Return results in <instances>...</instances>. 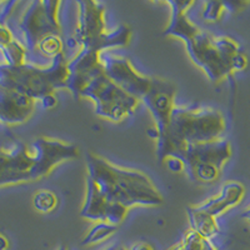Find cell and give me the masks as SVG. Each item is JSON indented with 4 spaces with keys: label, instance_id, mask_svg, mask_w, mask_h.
<instances>
[{
    "label": "cell",
    "instance_id": "obj_20",
    "mask_svg": "<svg viewBox=\"0 0 250 250\" xmlns=\"http://www.w3.org/2000/svg\"><path fill=\"white\" fill-rule=\"evenodd\" d=\"M165 164H167V168L171 171H175V173H179V171L184 170V163L179 159V158H168L165 160Z\"/></svg>",
    "mask_w": 250,
    "mask_h": 250
},
{
    "label": "cell",
    "instance_id": "obj_17",
    "mask_svg": "<svg viewBox=\"0 0 250 250\" xmlns=\"http://www.w3.org/2000/svg\"><path fill=\"white\" fill-rule=\"evenodd\" d=\"M118 227L117 225L109 224V223H100V224L95 225L85 236V239L83 240V245H89V244H95L102 240H105L109 236L113 235L117 231Z\"/></svg>",
    "mask_w": 250,
    "mask_h": 250
},
{
    "label": "cell",
    "instance_id": "obj_8",
    "mask_svg": "<svg viewBox=\"0 0 250 250\" xmlns=\"http://www.w3.org/2000/svg\"><path fill=\"white\" fill-rule=\"evenodd\" d=\"M60 5V1H34L26 9L20 21L26 50H37L39 44L49 37H62Z\"/></svg>",
    "mask_w": 250,
    "mask_h": 250
},
{
    "label": "cell",
    "instance_id": "obj_16",
    "mask_svg": "<svg viewBox=\"0 0 250 250\" xmlns=\"http://www.w3.org/2000/svg\"><path fill=\"white\" fill-rule=\"evenodd\" d=\"M170 250H218L209 239L204 238L193 229L185 233L182 242Z\"/></svg>",
    "mask_w": 250,
    "mask_h": 250
},
{
    "label": "cell",
    "instance_id": "obj_3",
    "mask_svg": "<svg viewBox=\"0 0 250 250\" xmlns=\"http://www.w3.org/2000/svg\"><path fill=\"white\" fill-rule=\"evenodd\" d=\"M225 131L223 114L211 108H174L170 122L156 139V155L159 162L179 158L188 145L213 142Z\"/></svg>",
    "mask_w": 250,
    "mask_h": 250
},
{
    "label": "cell",
    "instance_id": "obj_7",
    "mask_svg": "<svg viewBox=\"0 0 250 250\" xmlns=\"http://www.w3.org/2000/svg\"><path fill=\"white\" fill-rule=\"evenodd\" d=\"M231 145L227 139L188 145L182 156L184 169L191 180L214 183L219 179L223 165L230 159Z\"/></svg>",
    "mask_w": 250,
    "mask_h": 250
},
{
    "label": "cell",
    "instance_id": "obj_9",
    "mask_svg": "<svg viewBox=\"0 0 250 250\" xmlns=\"http://www.w3.org/2000/svg\"><path fill=\"white\" fill-rule=\"evenodd\" d=\"M100 62L105 74L118 86L138 100H143L153 85L154 77H146L139 73L128 58L115 55L110 51H103Z\"/></svg>",
    "mask_w": 250,
    "mask_h": 250
},
{
    "label": "cell",
    "instance_id": "obj_23",
    "mask_svg": "<svg viewBox=\"0 0 250 250\" xmlns=\"http://www.w3.org/2000/svg\"><path fill=\"white\" fill-rule=\"evenodd\" d=\"M130 250H153V248L149 244H146V243H138Z\"/></svg>",
    "mask_w": 250,
    "mask_h": 250
},
{
    "label": "cell",
    "instance_id": "obj_4",
    "mask_svg": "<svg viewBox=\"0 0 250 250\" xmlns=\"http://www.w3.org/2000/svg\"><path fill=\"white\" fill-rule=\"evenodd\" d=\"M68 77V60L64 53L51 60L46 68L28 64L0 65V86L23 93L34 100H43L57 89H66Z\"/></svg>",
    "mask_w": 250,
    "mask_h": 250
},
{
    "label": "cell",
    "instance_id": "obj_2",
    "mask_svg": "<svg viewBox=\"0 0 250 250\" xmlns=\"http://www.w3.org/2000/svg\"><path fill=\"white\" fill-rule=\"evenodd\" d=\"M86 168L88 178L109 202L128 209L134 205L158 207L164 203L150 178L142 171L120 168L93 153L86 155Z\"/></svg>",
    "mask_w": 250,
    "mask_h": 250
},
{
    "label": "cell",
    "instance_id": "obj_11",
    "mask_svg": "<svg viewBox=\"0 0 250 250\" xmlns=\"http://www.w3.org/2000/svg\"><path fill=\"white\" fill-rule=\"evenodd\" d=\"M128 210V208L109 202L98 189L95 183L88 178L85 203L80 211V215L83 218L99 220L102 223H109V224L119 227L126 218Z\"/></svg>",
    "mask_w": 250,
    "mask_h": 250
},
{
    "label": "cell",
    "instance_id": "obj_24",
    "mask_svg": "<svg viewBox=\"0 0 250 250\" xmlns=\"http://www.w3.org/2000/svg\"><path fill=\"white\" fill-rule=\"evenodd\" d=\"M8 248V240L4 235L0 234V250H5Z\"/></svg>",
    "mask_w": 250,
    "mask_h": 250
},
{
    "label": "cell",
    "instance_id": "obj_10",
    "mask_svg": "<svg viewBox=\"0 0 250 250\" xmlns=\"http://www.w3.org/2000/svg\"><path fill=\"white\" fill-rule=\"evenodd\" d=\"M33 149L35 156L33 180L46 176L59 163L77 159L79 156V149L75 145L62 143L57 139L39 138L33 144Z\"/></svg>",
    "mask_w": 250,
    "mask_h": 250
},
{
    "label": "cell",
    "instance_id": "obj_19",
    "mask_svg": "<svg viewBox=\"0 0 250 250\" xmlns=\"http://www.w3.org/2000/svg\"><path fill=\"white\" fill-rule=\"evenodd\" d=\"M225 9V3L220 1H208L205 3V8L203 10V18L208 21H216L220 19Z\"/></svg>",
    "mask_w": 250,
    "mask_h": 250
},
{
    "label": "cell",
    "instance_id": "obj_25",
    "mask_svg": "<svg viewBox=\"0 0 250 250\" xmlns=\"http://www.w3.org/2000/svg\"><path fill=\"white\" fill-rule=\"evenodd\" d=\"M242 216L245 219V220H247L248 223H250V207L248 208V209L244 211V213H243Z\"/></svg>",
    "mask_w": 250,
    "mask_h": 250
},
{
    "label": "cell",
    "instance_id": "obj_1",
    "mask_svg": "<svg viewBox=\"0 0 250 250\" xmlns=\"http://www.w3.org/2000/svg\"><path fill=\"white\" fill-rule=\"evenodd\" d=\"M171 17L164 30L165 37H176L184 40L191 60L204 70L211 82H219L230 77L233 60L240 53V48L231 38H214L200 30L188 18V9L194 1H168Z\"/></svg>",
    "mask_w": 250,
    "mask_h": 250
},
{
    "label": "cell",
    "instance_id": "obj_22",
    "mask_svg": "<svg viewBox=\"0 0 250 250\" xmlns=\"http://www.w3.org/2000/svg\"><path fill=\"white\" fill-rule=\"evenodd\" d=\"M57 98H55V94H51V95H48V97L44 98L43 100H42V104H43V106L45 109H51L54 108L55 105H57Z\"/></svg>",
    "mask_w": 250,
    "mask_h": 250
},
{
    "label": "cell",
    "instance_id": "obj_13",
    "mask_svg": "<svg viewBox=\"0 0 250 250\" xmlns=\"http://www.w3.org/2000/svg\"><path fill=\"white\" fill-rule=\"evenodd\" d=\"M34 111V99L13 89L0 86V120L17 124L30 118Z\"/></svg>",
    "mask_w": 250,
    "mask_h": 250
},
{
    "label": "cell",
    "instance_id": "obj_5",
    "mask_svg": "<svg viewBox=\"0 0 250 250\" xmlns=\"http://www.w3.org/2000/svg\"><path fill=\"white\" fill-rule=\"evenodd\" d=\"M78 23L73 33V44L79 49L106 51L113 48H124L131 42V29L120 25L114 31L105 29V6L98 1H77Z\"/></svg>",
    "mask_w": 250,
    "mask_h": 250
},
{
    "label": "cell",
    "instance_id": "obj_21",
    "mask_svg": "<svg viewBox=\"0 0 250 250\" xmlns=\"http://www.w3.org/2000/svg\"><path fill=\"white\" fill-rule=\"evenodd\" d=\"M247 66H248L247 55H245L243 51H240V53H239L233 60V70H238V71L244 70Z\"/></svg>",
    "mask_w": 250,
    "mask_h": 250
},
{
    "label": "cell",
    "instance_id": "obj_12",
    "mask_svg": "<svg viewBox=\"0 0 250 250\" xmlns=\"http://www.w3.org/2000/svg\"><path fill=\"white\" fill-rule=\"evenodd\" d=\"M176 88L169 80L154 77L153 85L149 93L143 98V103L148 106L155 120V128L158 133H163L170 122L171 113L174 110V98Z\"/></svg>",
    "mask_w": 250,
    "mask_h": 250
},
{
    "label": "cell",
    "instance_id": "obj_15",
    "mask_svg": "<svg viewBox=\"0 0 250 250\" xmlns=\"http://www.w3.org/2000/svg\"><path fill=\"white\" fill-rule=\"evenodd\" d=\"M188 216L190 220L191 229L209 240L220 231L216 219L200 213L196 210L195 207L188 208Z\"/></svg>",
    "mask_w": 250,
    "mask_h": 250
},
{
    "label": "cell",
    "instance_id": "obj_14",
    "mask_svg": "<svg viewBox=\"0 0 250 250\" xmlns=\"http://www.w3.org/2000/svg\"><path fill=\"white\" fill-rule=\"evenodd\" d=\"M244 194V185L238 182H229L222 188V190L218 195L195 207V209L205 215L216 219L228 209L235 207L242 202Z\"/></svg>",
    "mask_w": 250,
    "mask_h": 250
},
{
    "label": "cell",
    "instance_id": "obj_18",
    "mask_svg": "<svg viewBox=\"0 0 250 250\" xmlns=\"http://www.w3.org/2000/svg\"><path fill=\"white\" fill-rule=\"evenodd\" d=\"M33 204L37 210L42 213H49V211L54 210L58 204V198L53 191L49 190H40L39 193L35 194Z\"/></svg>",
    "mask_w": 250,
    "mask_h": 250
},
{
    "label": "cell",
    "instance_id": "obj_6",
    "mask_svg": "<svg viewBox=\"0 0 250 250\" xmlns=\"http://www.w3.org/2000/svg\"><path fill=\"white\" fill-rule=\"evenodd\" d=\"M80 98H89L95 104V113L102 118L113 122H122L135 111L139 105L137 98L118 86L108 75L104 68L93 75L79 95Z\"/></svg>",
    "mask_w": 250,
    "mask_h": 250
}]
</instances>
